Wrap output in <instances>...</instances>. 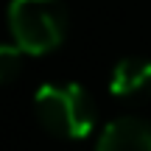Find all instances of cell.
<instances>
[{"label": "cell", "instance_id": "4", "mask_svg": "<svg viewBox=\"0 0 151 151\" xmlns=\"http://www.w3.org/2000/svg\"><path fill=\"white\" fill-rule=\"evenodd\" d=\"M151 90V62L140 56H126L109 73V92L118 98H134Z\"/></svg>", "mask_w": 151, "mask_h": 151}, {"label": "cell", "instance_id": "1", "mask_svg": "<svg viewBox=\"0 0 151 151\" xmlns=\"http://www.w3.org/2000/svg\"><path fill=\"white\" fill-rule=\"evenodd\" d=\"M34 109L39 123L65 140H84L95 129V101L81 84H42Z\"/></svg>", "mask_w": 151, "mask_h": 151}, {"label": "cell", "instance_id": "2", "mask_svg": "<svg viewBox=\"0 0 151 151\" xmlns=\"http://www.w3.org/2000/svg\"><path fill=\"white\" fill-rule=\"evenodd\" d=\"M9 31L22 53L45 56L67 34V9L62 0H11Z\"/></svg>", "mask_w": 151, "mask_h": 151}, {"label": "cell", "instance_id": "5", "mask_svg": "<svg viewBox=\"0 0 151 151\" xmlns=\"http://www.w3.org/2000/svg\"><path fill=\"white\" fill-rule=\"evenodd\" d=\"M22 70V48L20 45H0V84H9Z\"/></svg>", "mask_w": 151, "mask_h": 151}, {"label": "cell", "instance_id": "3", "mask_svg": "<svg viewBox=\"0 0 151 151\" xmlns=\"http://www.w3.org/2000/svg\"><path fill=\"white\" fill-rule=\"evenodd\" d=\"M95 151H151V123L134 115L115 118L104 126Z\"/></svg>", "mask_w": 151, "mask_h": 151}]
</instances>
